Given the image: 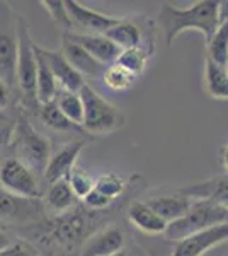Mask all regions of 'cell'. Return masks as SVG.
Instances as JSON below:
<instances>
[{"instance_id": "6da1fadb", "label": "cell", "mask_w": 228, "mask_h": 256, "mask_svg": "<svg viewBox=\"0 0 228 256\" xmlns=\"http://www.w3.org/2000/svg\"><path fill=\"white\" fill-rule=\"evenodd\" d=\"M217 0H198L188 9H177L171 4H164L159 10V24L165 34L167 44L186 30H198L205 34L206 43L213 38L220 28Z\"/></svg>"}, {"instance_id": "7a4b0ae2", "label": "cell", "mask_w": 228, "mask_h": 256, "mask_svg": "<svg viewBox=\"0 0 228 256\" xmlns=\"http://www.w3.org/2000/svg\"><path fill=\"white\" fill-rule=\"evenodd\" d=\"M228 222V208L208 200H196L191 204L184 217L167 226L164 236L171 241H181L189 238L200 230L210 229V227L227 224Z\"/></svg>"}, {"instance_id": "3957f363", "label": "cell", "mask_w": 228, "mask_h": 256, "mask_svg": "<svg viewBox=\"0 0 228 256\" xmlns=\"http://www.w3.org/2000/svg\"><path fill=\"white\" fill-rule=\"evenodd\" d=\"M12 147L15 152V159L20 160L27 169H31L34 174L36 172L44 174L51 159V146L31 126L27 120H20L15 126Z\"/></svg>"}, {"instance_id": "277c9868", "label": "cell", "mask_w": 228, "mask_h": 256, "mask_svg": "<svg viewBox=\"0 0 228 256\" xmlns=\"http://www.w3.org/2000/svg\"><path fill=\"white\" fill-rule=\"evenodd\" d=\"M80 99L84 102V130L87 134H109L123 126L124 116L121 111L111 106L106 99H102L97 92L84 86L80 90Z\"/></svg>"}, {"instance_id": "5b68a950", "label": "cell", "mask_w": 228, "mask_h": 256, "mask_svg": "<svg viewBox=\"0 0 228 256\" xmlns=\"http://www.w3.org/2000/svg\"><path fill=\"white\" fill-rule=\"evenodd\" d=\"M17 40H19V53H17V68H15V79L22 90L24 98L29 104L38 102L36 96V79H38V62H36L34 43L29 38L27 24L22 18H17Z\"/></svg>"}, {"instance_id": "8992f818", "label": "cell", "mask_w": 228, "mask_h": 256, "mask_svg": "<svg viewBox=\"0 0 228 256\" xmlns=\"http://www.w3.org/2000/svg\"><path fill=\"white\" fill-rule=\"evenodd\" d=\"M17 26L10 22V9L5 4H0V80L12 88L15 79V68H17Z\"/></svg>"}, {"instance_id": "52a82bcc", "label": "cell", "mask_w": 228, "mask_h": 256, "mask_svg": "<svg viewBox=\"0 0 228 256\" xmlns=\"http://www.w3.org/2000/svg\"><path fill=\"white\" fill-rule=\"evenodd\" d=\"M0 184L5 192L24 198H39L36 174L17 159H7L0 166Z\"/></svg>"}, {"instance_id": "ba28073f", "label": "cell", "mask_w": 228, "mask_h": 256, "mask_svg": "<svg viewBox=\"0 0 228 256\" xmlns=\"http://www.w3.org/2000/svg\"><path fill=\"white\" fill-rule=\"evenodd\" d=\"M43 216L39 198H24L0 190V218L9 222H34Z\"/></svg>"}, {"instance_id": "9c48e42d", "label": "cell", "mask_w": 228, "mask_h": 256, "mask_svg": "<svg viewBox=\"0 0 228 256\" xmlns=\"http://www.w3.org/2000/svg\"><path fill=\"white\" fill-rule=\"evenodd\" d=\"M228 241V222L200 230L176 242L172 256H203L211 248Z\"/></svg>"}, {"instance_id": "30bf717a", "label": "cell", "mask_w": 228, "mask_h": 256, "mask_svg": "<svg viewBox=\"0 0 228 256\" xmlns=\"http://www.w3.org/2000/svg\"><path fill=\"white\" fill-rule=\"evenodd\" d=\"M39 50H41V53H43L44 60L48 62L49 68H51L58 84H61V88L65 90L80 94L82 88L85 86L84 77L68 64V60L65 58L61 50H44V48H39Z\"/></svg>"}, {"instance_id": "8fae6325", "label": "cell", "mask_w": 228, "mask_h": 256, "mask_svg": "<svg viewBox=\"0 0 228 256\" xmlns=\"http://www.w3.org/2000/svg\"><path fill=\"white\" fill-rule=\"evenodd\" d=\"M124 234L119 227H106L85 241L78 256H113L124 250Z\"/></svg>"}, {"instance_id": "7c38bea8", "label": "cell", "mask_w": 228, "mask_h": 256, "mask_svg": "<svg viewBox=\"0 0 228 256\" xmlns=\"http://www.w3.org/2000/svg\"><path fill=\"white\" fill-rule=\"evenodd\" d=\"M65 38L73 41V43L80 44L85 52H89L97 62L102 65H114L118 60L121 48L116 44L104 34H77V32H67Z\"/></svg>"}, {"instance_id": "4fadbf2b", "label": "cell", "mask_w": 228, "mask_h": 256, "mask_svg": "<svg viewBox=\"0 0 228 256\" xmlns=\"http://www.w3.org/2000/svg\"><path fill=\"white\" fill-rule=\"evenodd\" d=\"M84 146L85 142H82V140H73L68 146L61 147L56 154L51 156L46 171H44V178H46L49 184L61 180H67L70 172L73 171L75 160L78 158V154L82 152V148H84Z\"/></svg>"}, {"instance_id": "5bb4252c", "label": "cell", "mask_w": 228, "mask_h": 256, "mask_svg": "<svg viewBox=\"0 0 228 256\" xmlns=\"http://www.w3.org/2000/svg\"><path fill=\"white\" fill-rule=\"evenodd\" d=\"M65 6H67L72 24H77V26L84 28V30L104 34L106 31H109L111 28H114L119 22V19L101 14L97 10H90L87 7L80 6L78 2H73V0H65Z\"/></svg>"}, {"instance_id": "9a60e30c", "label": "cell", "mask_w": 228, "mask_h": 256, "mask_svg": "<svg viewBox=\"0 0 228 256\" xmlns=\"http://www.w3.org/2000/svg\"><path fill=\"white\" fill-rule=\"evenodd\" d=\"M60 50L65 55V58L68 60V64L72 65L82 77L84 76H89V77L104 76L106 65H102L101 62L95 60L89 52H85V50L80 46V44L73 43V41H70L63 36Z\"/></svg>"}, {"instance_id": "2e32d148", "label": "cell", "mask_w": 228, "mask_h": 256, "mask_svg": "<svg viewBox=\"0 0 228 256\" xmlns=\"http://www.w3.org/2000/svg\"><path fill=\"white\" fill-rule=\"evenodd\" d=\"M179 193L189 198L213 202V204L228 208V174L211 178L208 181L191 184V186H184L179 190Z\"/></svg>"}, {"instance_id": "e0dca14e", "label": "cell", "mask_w": 228, "mask_h": 256, "mask_svg": "<svg viewBox=\"0 0 228 256\" xmlns=\"http://www.w3.org/2000/svg\"><path fill=\"white\" fill-rule=\"evenodd\" d=\"M87 229H89V220L82 214H73V216L58 218L51 227V234L53 238H56L55 241L63 248L73 250V246L85 236Z\"/></svg>"}, {"instance_id": "ac0fdd59", "label": "cell", "mask_w": 228, "mask_h": 256, "mask_svg": "<svg viewBox=\"0 0 228 256\" xmlns=\"http://www.w3.org/2000/svg\"><path fill=\"white\" fill-rule=\"evenodd\" d=\"M145 204H147L157 216L164 218L167 224H171V222L179 220V218H182L188 214L193 202H191L189 196L179 193V195H176V196H153L150 200L145 202Z\"/></svg>"}, {"instance_id": "d6986e66", "label": "cell", "mask_w": 228, "mask_h": 256, "mask_svg": "<svg viewBox=\"0 0 228 256\" xmlns=\"http://www.w3.org/2000/svg\"><path fill=\"white\" fill-rule=\"evenodd\" d=\"M128 217L140 230L148 234H165L167 230V222L162 217L157 216L153 210L148 207L145 202H133L128 207Z\"/></svg>"}, {"instance_id": "ffe728a7", "label": "cell", "mask_w": 228, "mask_h": 256, "mask_svg": "<svg viewBox=\"0 0 228 256\" xmlns=\"http://www.w3.org/2000/svg\"><path fill=\"white\" fill-rule=\"evenodd\" d=\"M36 52V62H38V79H36V96L41 104L55 101L58 94V82L53 76L51 68H49L48 62L44 60L43 53H41L39 46L34 44Z\"/></svg>"}, {"instance_id": "44dd1931", "label": "cell", "mask_w": 228, "mask_h": 256, "mask_svg": "<svg viewBox=\"0 0 228 256\" xmlns=\"http://www.w3.org/2000/svg\"><path fill=\"white\" fill-rule=\"evenodd\" d=\"M104 36L121 50L142 48V30L131 20L119 19V22L114 28H111L109 31H106Z\"/></svg>"}, {"instance_id": "7402d4cb", "label": "cell", "mask_w": 228, "mask_h": 256, "mask_svg": "<svg viewBox=\"0 0 228 256\" xmlns=\"http://www.w3.org/2000/svg\"><path fill=\"white\" fill-rule=\"evenodd\" d=\"M205 86L211 98L228 99V72L227 67H220L215 62L206 58Z\"/></svg>"}, {"instance_id": "603a6c76", "label": "cell", "mask_w": 228, "mask_h": 256, "mask_svg": "<svg viewBox=\"0 0 228 256\" xmlns=\"http://www.w3.org/2000/svg\"><path fill=\"white\" fill-rule=\"evenodd\" d=\"M77 195L73 193L72 186L67 180L56 181L51 184V188L46 193V204L48 207L55 212H68L77 205Z\"/></svg>"}, {"instance_id": "cb8c5ba5", "label": "cell", "mask_w": 228, "mask_h": 256, "mask_svg": "<svg viewBox=\"0 0 228 256\" xmlns=\"http://www.w3.org/2000/svg\"><path fill=\"white\" fill-rule=\"evenodd\" d=\"M39 114H41V120H43L44 125L53 128V130H56V132H70V134H82V135L87 134L84 130V126L72 123L63 113H61L55 101L46 102V104L41 106Z\"/></svg>"}, {"instance_id": "d4e9b609", "label": "cell", "mask_w": 228, "mask_h": 256, "mask_svg": "<svg viewBox=\"0 0 228 256\" xmlns=\"http://www.w3.org/2000/svg\"><path fill=\"white\" fill-rule=\"evenodd\" d=\"M55 102L61 113H63L70 122L82 126V123H84V102H82V99H80V94L70 92V90H65V89L58 90Z\"/></svg>"}, {"instance_id": "484cf974", "label": "cell", "mask_w": 228, "mask_h": 256, "mask_svg": "<svg viewBox=\"0 0 228 256\" xmlns=\"http://www.w3.org/2000/svg\"><path fill=\"white\" fill-rule=\"evenodd\" d=\"M220 67L228 65V22L220 24L215 36L208 41V56Z\"/></svg>"}, {"instance_id": "4316f807", "label": "cell", "mask_w": 228, "mask_h": 256, "mask_svg": "<svg viewBox=\"0 0 228 256\" xmlns=\"http://www.w3.org/2000/svg\"><path fill=\"white\" fill-rule=\"evenodd\" d=\"M147 52L142 48H131V50H121L116 65H119L131 76H140L143 72L145 65H147Z\"/></svg>"}, {"instance_id": "83f0119b", "label": "cell", "mask_w": 228, "mask_h": 256, "mask_svg": "<svg viewBox=\"0 0 228 256\" xmlns=\"http://www.w3.org/2000/svg\"><path fill=\"white\" fill-rule=\"evenodd\" d=\"M135 76H131L130 72H126L124 68H121L119 65H109L106 67L104 72V84L107 88L114 89V90H126L130 89V86L133 84Z\"/></svg>"}, {"instance_id": "f1b7e54d", "label": "cell", "mask_w": 228, "mask_h": 256, "mask_svg": "<svg viewBox=\"0 0 228 256\" xmlns=\"http://www.w3.org/2000/svg\"><path fill=\"white\" fill-rule=\"evenodd\" d=\"M67 181H68L70 186H72L73 193H75L78 198H85L95 188V181H92V178L89 174H85L82 169L73 168V171L70 172Z\"/></svg>"}, {"instance_id": "f546056e", "label": "cell", "mask_w": 228, "mask_h": 256, "mask_svg": "<svg viewBox=\"0 0 228 256\" xmlns=\"http://www.w3.org/2000/svg\"><path fill=\"white\" fill-rule=\"evenodd\" d=\"M95 190L111 200H114L116 196H119L124 192V181L116 174H102L95 181Z\"/></svg>"}, {"instance_id": "4dcf8cb0", "label": "cell", "mask_w": 228, "mask_h": 256, "mask_svg": "<svg viewBox=\"0 0 228 256\" xmlns=\"http://www.w3.org/2000/svg\"><path fill=\"white\" fill-rule=\"evenodd\" d=\"M43 6L46 7L51 19L55 20L58 26L65 28V30H68V28L72 26V19H70L67 6H65L63 0H44Z\"/></svg>"}, {"instance_id": "1f68e13d", "label": "cell", "mask_w": 228, "mask_h": 256, "mask_svg": "<svg viewBox=\"0 0 228 256\" xmlns=\"http://www.w3.org/2000/svg\"><path fill=\"white\" fill-rule=\"evenodd\" d=\"M111 202H113L111 198H107L106 195H102V193L97 192L95 188L84 198L85 207L90 208L92 212H101V210H104L106 207H109Z\"/></svg>"}, {"instance_id": "d6a6232c", "label": "cell", "mask_w": 228, "mask_h": 256, "mask_svg": "<svg viewBox=\"0 0 228 256\" xmlns=\"http://www.w3.org/2000/svg\"><path fill=\"white\" fill-rule=\"evenodd\" d=\"M0 256H39V254H38V250L29 244V242L17 241V242H12V244L9 248H5L3 251H0Z\"/></svg>"}, {"instance_id": "836d02e7", "label": "cell", "mask_w": 228, "mask_h": 256, "mask_svg": "<svg viewBox=\"0 0 228 256\" xmlns=\"http://www.w3.org/2000/svg\"><path fill=\"white\" fill-rule=\"evenodd\" d=\"M9 104V88L0 80V110H3Z\"/></svg>"}, {"instance_id": "e575fe53", "label": "cell", "mask_w": 228, "mask_h": 256, "mask_svg": "<svg viewBox=\"0 0 228 256\" xmlns=\"http://www.w3.org/2000/svg\"><path fill=\"white\" fill-rule=\"evenodd\" d=\"M218 19H220V24L228 22V0H223V2H220V6H218Z\"/></svg>"}, {"instance_id": "d590c367", "label": "cell", "mask_w": 228, "mask_h": 256, "mask_svg": "<svg viewBox=\"0 0 228 256\" xmlns=\"http://www.w3.org/2000/svg\"><path fill=\"white\" fill-rule=\"evenodd\" d=\"M10 244H12V241H10L9 234L3 232V230L0 229V251H3L5 248H9Z\"/></svg>"}, {"instance_id": "8d00e7d4", "label": "cell", "mask_w": 228, "mask_h": 256, "mask_svg": "<svg viewBox=\"0 0 228 256\" xmlns=\"http://www.w3.org/2000/svg\"><path fill=\"white\" fill-rule=\"evenodd\" d=\"M223 164H225V168L228 169V147L223 150Z\"/></svg>"}, {"instance_id": "74e56055", "label": "cell", "mask_w": 228, "mask_h": 256, "mask_svg": "<svg viewBox=\"0 0 228 256\" xmlns=\"http://www.w3.org/2000/svg\"><path fill=\"white\" fill-rule=\"evenodd\" d=\"M113 256H128V254L124 253V250H123V251H119V253H116V254H113Z\"/></svg>"}, {"instance_id": "f35d334b", "label": "cell", "mask_w": 228, "mask_h": 256, "mask_svg": "<svg viewBox=\"0 0 228 256\" xmlns=\"http://www.w3.org/2000/svg\"><path fill=\"white\" fill-rule=\"evenodd\" d=\"M3 120V113H2V110H0V122Z\"/></svg>"}, {"instance_id": "ab89813d", "label": "cell", "mask_w": 228, "mask_h": 256, "mask_svg": "<svg viewBox=\"0 0 228 256\" xmlns=\"http://www.w3.org/2000/svg\"><path fill=\"white\" fill-rule=\"evenodd\" d=\"M227 72H228V65H227Z\"/></svg>"}]
</instances>
